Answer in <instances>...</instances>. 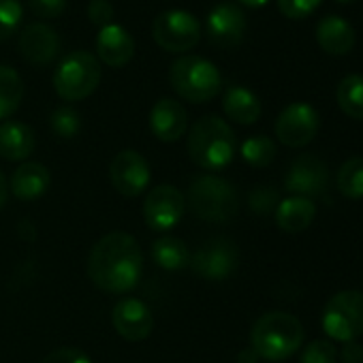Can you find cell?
Masks as SVG:
<instances>
[{
  "instance_id": "7c38bea8",
  "label": "cell",
  "mask_w": 363,
  "mask_h": 363,
  "mask_svg": "<svg viewBox=\"0 0 363 363\" xmlns=\"http://www.w3.org/2000/svg\"><path fill=\"white\" fill-rule=\"evenodd\" d=\"M327 184H329V169L314 154L297 156L291 162L289 173L284 177V186L293 197H306V199L320 197L327 191Z\"/></svg>"
},
{
  "instance_id": "8fae6325",
  "label": "cell",
  "mask_w": 363,
  "mask_h": 363,
  "mask_svg": "<svg viewBox=\"0 0 363 363\" xmlns=\"http://www.w3.org/2000/svg\"><path fill=\"white\" fill-rule=\"evenodd\" d=\"M186 212V197L171 184L154 186L143 199V218L152 231L173 229Z\"/></svg>"
},
{
  "instance_id": "9c48e42d",
  "label": "cell",
  "mask_w": 363,
  "mask_h": 363,
  "mask_svg": "<svg viewBox=\"0 0 363 363\" xmlns=\"http://www.w3.org/2000/svg\"><path fill=\"white\" fill-rule=\"evenodd\" d=\"M240 263V252L238 246L227 240V238H216L206 242L203 246L197 248L195 255H191V267L193 272L203 278V280H227L233 276Z\"/></svg>"
},
{
  "instance_id": "2e32d148",
  "label": "cell",
  "mask_w": 363,
  "mask_h": 363,
  "mask_svg": "<svg viewBox=\"0 0 363 363\" xmlns=\"http://www.w3.org/2000/svg\"><path fill=\"white\" fill-rule=\"evenodd\" d=\"M18 50L26 62L45 67V65L54 62L60 54V35L54 28H50L48 24L35 22L20 33Z\"/></svg>"
},
{
  "instance_id": "f546056e",
  "label": "cell",
  "mask_w": 363,
  "mask_h": 363,
  "mask_svg": "<svg viewBox=\"0 0 363 363\" xmlns=\"http://www.w3.org/2000/svg\"><path fill=\"white\" fill-rule=\"evenodd\" d=\"M22 5L18 0H0V41L13 37L22 24Z\"/></svg>"
},
{
  "instance_id": "d4e9b609",
  "label": "cell",
  "mask_w": 363,
  "mask_h": 363,
  "mask_svg": "<svg viewBox=\"0 0 363 363\" xmlns=\"http://www.w3.org/2000/svg\"><path fill=\"white\" fill-rule=\"evenodd\" d=\"M24 99V82L11 67L0 65V120L13 116Z\"/></svg>"
},
{
  "instance_id": "44dd1931",
  "label": "cell",
  "mask_w": 363,
  "mask_h": 363,
  "mask_svg": "<svg viewBox=\"0 0 363 363\" xmlns=\"http://www.w3.org/2000/svg\"><path fill=\"white\" fill-rule=\"evenodd\" d=\"M37 139L28 124L7 120L0 124V156L7 160H26L35 152Z\"/></svg>"
},
{
  "instance_id": "8992f818",
  "label": "cell",
  "mask_w": 363,
  "mask_h": 363,
  "mask_svg": "<svg viewBox=\"0 0 363 363\" xmlns=\"http://www.w3.org/2000/svg\"><path fill=\"white\" fill-rule=\"evenodd\" d=\"M101 84V62L90 52H73L54 73V90L65 101H84Z\"/></svg>"
},
{
  "instance_id": "8d00e7d4",
  "label": "cell",
  "mask_w": 363,
  "mask_h": 363,
  "mask_svg": "<svg viewBox=\"0 0 363 363\" xmlns=\"http://www.w3.org/2000/svg\"><path fill=\"white\" fill-rule=\"evenodd\" d=\"M337 359L342 363H363V346L352 342H344L342 350L337 352Z\"/></svg>"
},
{
  "instance_id": "4fadbf2b",
  "label": "cell",
  "mask_w": 363,
  "mask_h": 363,
  "mask_svg": "<svg viewBox=\"0 0 363 363\" xmlns=\"http://www.w3.org/2000/svg\"><path fill=\"white\" fill-rule=\"evenodd\" d=\"M109 177L113 189L124 197H139L150 186V164L135 150H122L109 164Z\"/></svg>"
},
{
  "instance_id": "7a4b0ae2",
  "label": "cell",
  "mask_w": 363,
  "mask_h": 363,
  "mask_svg": "<svg viewBox=\"0 0 363 363\" xmlns=\"http://www.w3.org/2000/svg\"><path fill=\"white\" fill-rule=\"evenodd\" d=\"M186 150L197 167L206 171H220L231 164L238 152V137L223 118L203 116L191 126Z\"/></svg>"
},
{
  "instance_id": "4316f807",
  "label": "cell",
  "mask_w": 363,
  "mask_h": 363,
  "mask_svg": "<svg viewBox=\"0 0 363 363\" xmlns=\"http://www.w3.org/2000/svg\"><path fill=\"white\" fill-rule=\"evenodd\" d=\"M335 184H337V191L346 199H363V158L361 156H352L340 167Z\"/></svg>"
},
{
  "instance_id": "60d3db41",
  "label": "cell",
  "mask_w": 363,
  "mask_h": 363,
  "mask_svg": "<svg viewBox=\"0 0 363 363\" xmlns=\"http://www.w3.org/2000/svg\"><path fill=\"white\" fill-rule=\"evenodd\" d=\"M335 3H342V5H346V3H352V0H335Z\"/></svg>"
},
{
  "instance_id": "ab89813d",
  "label": "cell",
  "mask_w": 363,
  "mask_h": 363,
  "mask_svg": "<svg viewBox=\"0 0 363 363\" xmlns=\"http://www.w3.org/2000/svg\"><path fill=\"white\" fill-rule=\"evenodd\" d=\"M238 3L248 7V9H261V7H265L269 3V0H238Z\"/></svg>"
},
{
  "instance_id": "9a60e30c",
  "label": "cell",
  "mask_w": 363,
  "mask_h": 363,
  "mask_svg": "<svg viewBox=\"0 0 363 363\" xmlns=\"http://www.w3.org/2000/svg\"><path fill=\"white\" fill-rule=\"evenodd\" d=\"M111 323L116 333L126 342H141L154 329V314L147 308V303H143L141 299L124 297L122 301L116 303L111 312Z\"/></svg>"
},
{
  "instance_id": "d590c367",
  "label": "cell",
  "mask_w": 363,
  "mask_h": 363,
  "mask_svg": "<svg viewBox=\"0 0 363 363\" xmlns=\"http://www.w3.org/2000/svg\"><path fill=\"white\" fill-rule=\"evenodd\" d=\"M41 363H92L90 357L77 348H58L50 352Z\"/></svg>"
},
{
  "instance_id": "ba28073f",
  "label": "cell",
  "mask_w": 363,
  "mask_h": 363,
  "mask_svg": "<svg viewBox=\"0 0 363 363\" xmlns=\"http://www.w3.org/2000/svg\"><path fill=\"white\" fill-rule=\"evenodd\" d=\"M152 37L156 45L171 54H186L201 39L199 20L184 9H167L156 16L152 24Z\"/></svg>"
},
{
  "instance_id": "d6986e66",
  "label": "cell",
  "mask_w": 363,
  "mask_h": 363,
  "mask_svg": "<svg viewBox=\"0 0 363 363\" xmlns=\"http://www.w3.org/2000/svg\"><path fill=\"white\" fill-rule=\"evenodd\" d=\"M354 41L357 35L352 24L340 16H325L316 24V43L329 56H346L352 52Z\"/></svg>"
},
{
  "instance_id": "484cf974",
  "label": "cell",
  "mask_w": 363,
  "mask_h": 363,
  "mask_svg": "<svg viewBox=\"0 0 363 363\" xmlns=\"http://www.w3.org/2000/svg\"><path fill=\"white\" fill-rule=\"evenodd\" d=\"M335 101L348 118L363 120V75H346L337 84Z\"/></svg>"
},
{
  "instance_id": "74e56055",
  "label": "cell",
  "mask_w": 363,
  "mask_h": 363,
  "mask_svg": "<svg viewBox=\"0 0 363 363\" xmlns=\"http://www.w3.org/2000/svg\"><path fill=\"white\" fill-rule=\"evenodd\" d=\"M7 197H9V189H7V179H5V173L0 171V208L7 203Z\"/></svg>"
},
{
  "instance_id": "5bb4252c",
  "label": "cell",
  "mask_w": 363,
  "mask_h": 363,
  "mask_svg": "<svg viewBox=\"0 0 363 363\" xmlns=\"http://www.w3.org/2000/svg\"><path fill=\"white\" fill-rule=\"evenodd\" d=\"M208 37L216 48H238L246 35V16L233 3H218L208 13Z\"/></svg>"
},
{
  "instance_id": "7402d4cb",
  "label": "cell",
  "mask_w": 363,
  "mask_h": 363,
  "mask_svg": "<svg viewBox=\"0 0 363 363\" xmlns=\"http://www.w3.org/2000/svg\"><path fill=\"white\" fill-rule=\"evenodd\" d=\"M316 216V206L306 197H289L276 208V225L286 233L306 231Z\"/></svg>"
},
{
  "instance_id": "52a82bcc",
  "label": "cell",
  "mask_w": 363,
  "mask_h": 363,
  "mask_svg": "<svg viewBox=\"0 0 363 363\" xmlns=\"http://www.w3.org/2000/svg\"><path fill=\"white\" fill-rule=\"evenodd\" d=\"M323 331L337 342H352L363 333V293L340 291L323 310Z\"/></svg>"
},
{
  "instance_id": "f1b7e54d",
  "label": "cell",
  "mask_w": 363,
  "mask_h": 363,
  "mask_svg": "<svg viewBox=\"0 0 363 363\" xmlns=\"http://www.w3.org/2000/svg\"><path fill=\"white\" fill-rule=\"evenodd\" d=\"M50 126H52V130L58 137L73 139L79 133V128H82V118H79L77 109H73L71 105H62V107H58V109L52 111Z\"/></svg>"
},
{
  "instance_id": "e575fe53",
  "label": "cell",
  "mask_w": 363,
  "mask_h": 363,
  "mask_svg": "<svg viewBox=\"0 0 363 363\" xmlns=\"http://www.w3.org/2000/svg\"><path fill=\"white\" fill-rule=\"evenodd\" d=\"M30 9L43 20H54L65 13L67 0H30Z\"/></svg>"
},
{
  "instance_id": "3957f363",
  "label": "cell",
  "mask_w": 363,
  "mask_h": 363,
  "mask_svg": "<svg viewBox=\"0 0 363 363\" xmlns=\"http://www.w3.org/2000/svg\"><path fill=\"white\" fill-rule=\"evenodd\" d=\"M250 348L265 361H284L303 344V327L289 312H265L252 327Z\"/></svg>"
},
{
  "instance_id": "e0dca14e",
  "label": "cell",
  "mask_w": 363,
  "mask_h": 363,
  "mask_svg": "<svg viewBox=\"0 0 363 363\" xmlns=\"http://www.w3.org/2000/svg\"><path fill=\"white\" fill-rule=\"evenodd\" d=\"M150 130L156 139L164 143H173L184 137L189 130V113L179 101L160 99L154 103L150 111Z\"/></svg>"
},
{
  "instance_id": "836d02e7",
  "label": "cell",
  "mask_w": 363,
  "mask_h": 363,
  "mask_svg": "<svg viewBox=\"0 0 363 363\" xmlns=\"http://www.w3.org/2000/svg\"><path fill=\"white\" fill-rule=\"evenodd\" d=\"M113 5L109 0H90L88 5V18L94 26L105 28L109 24H113Z\"/></svg>"
},
{
  "instance_id": "f35d334b",
  "label": "cell",
  "mask_w": 363,
  "mask_h": 363,
  "mask_svg": "<svg viewBox=\"0 0 363 363\" xmlns=\"http://www.w3.org/2000/svg\"><path fill=\"white\" fill-rule=\"evenodd\" d=\"M257 359H259V354H257L252 348H246V350H242V354H240V363H257Z\"/></svg>"
},
{
  "instance_id": "4dcf8cb0",
  "label": "cell",
  "mask_w": 363,
  "mask_h": 363,
  "mask_svg": "<svg viewBox=\"0 0 363 363\" xmlns=\"http://www.w3.org/2000/svg\"><path fill=\"white\" fill-rule=\"evenodd\" d=\"M280 203V197H278V191L274 186H255L248 195V206L255 214H269V212H276Z\"/></svg>"
},
{
  "instance_id": "5b68a950",
  "label": "cell",
  "mask_w": 363,
  "mask_h": 363,
  "mask_svg": "<svg viewBox=\"0 0 363 363\" xmlns=\"http://www.w3.org/2000/svg\"><path fill=\"white\" fill-rule=\"evenodd\" d=\"M169 84L177 96L191 103H208L223 90V75L214 62L201 56H182L169 69Z\"/></svg>"
},
{
  "instance_id": "277c9868",
  "label": "cell",
  "mask_w": 363,
  "mask_h": 363,
  "mask_svg": "<svg viewBox=\"0 0 363 363\" xmlns=\"http://www.w3.org/2000/svg\"><path fill=\"white\" fill-rule=\"evenodd\" d=\"M186 208L206 223H229L240 210V197L229 179L203 173L197 175L186 195Z\"/></svg>"
},
{
  "instance_id": "cb8c5ba5",
  "label": "cell",
  "mask_w": 363,
  "mask_h": 363,
  "mask_svg": "<svg viewBox=\"0 0 363 363\" xmlns=\"http://www.w3.org/2000/svg\"><path fill=\"white\" fill-rule=\"evenodd\" d=\"M152 259L167 272H177L191 265V250L179 238H160L152 244Z\"/></svg>"
},
{
  "instance_id": "30bf717a",
  "label": "cell",
  "mask_w": 363,
  "mask_h": 363,
  "mask_svg": "<svg viewBox=\"0 0 363 363\" xmlns=\"http://www.w3.org/2000/svg\"><path fill=\"white\" fill-rule=\"evenodd\" d=\"M318 126L320 118L310 103H291L276 118L274 130L286 147H303L316 137Z\"/></svg>"
},
{
  "instance_id": "1f68e13d",
  "label": "cell",
  "mask_w": 363,
  "mask_h": 363,
  "mask_svg": "<svg viewBox=\"0 0 363 363\" xmlns=\"http://www.w3.org/2000/svg\"><path fill=\"white\" fill-rule=\"evenodd\" d=\"M299 363H337V350L331 340H314L301 350Z\"/></svg>"
},
{
  "instance_id": "ffe728a7",
  "label": "cell",
  "mask_w": 363,
  "mask_h": 363,
  "mask_svg": "<svg viewBox=\"0 0 363 363\" xmlns=\"http://www.w3.org/2000/svg\"><path fill=\"white\" fill-rule=\"evenodd\" d=\"M52 186V173L43 162H22L11 177V193L22 201H35L43 197Z\"/></svg>"
},
{
  "instance_id": "83f0119b",
  "label": "cell",
  "mask_w": 363,
  "mask_h": 363,
  "mask_svg": "<svg viewBox=\"0 0 363 363\" xmlns=\"http://www.w3.org/2000/svg\"><path fill=\"white\" fill-rule=\"evenodd\" d=\"M242 158L250 164V167H267L274 162L276 154H278V147L274 143V139L265 137V135H255V137H248L242 147Z\"/></svg>"
},
{
  "instance_id": "6da1fadb",
  "label": "cell",
  "mask_w": 363,
  "mask_h": 363,
  "mask_svg": "<svg viewBox=\"0 0 363 363\" xmlns=\"http://www.w3.org/2000/svg\"><path fill=\"white\" fill-rule=\"evenodd\" d=\"M143 257L137 240L124 231H113L101 238L88 257V276L96 289L122 295L139 284Z\"/></svg>"
},
{
  "instance_id": "ac0fdd59",
  "label": "cell",
  "mask_w": 363,
  "mask_h": 363,
  "mask_svg": "<svg viewBox=\"0 0 363 363\" xmlns=\"http://www.w3.org/2000/svg\"><path fill=\"white\" fill-rule=\"evenodd\" d=\"M96 54L99 62H105L111 69L126 67L135 56V41L120 24H109L96 35Z\"/></svg>"
},
{
  "instance_id": "d6a6232c",
  "label": "cell",
  "mask_w": 363,
  "mask_h": 363,
  "mask_svg": "<svg viewBox=\"0 0 363 363\" xmlns=\"http://www.w3.org/2000/svg\"><path fill=\"white\" fill-rule=\"evenodd\" d=\"M323 0H278V9L289 20H303L312 16Z\"/></svg>"
},
{
  "instance_id": "603a6c76",
  "label": "cell",
  "mask_w": 363,
  "mask_h": 363,
  "mask_svg": "<svg viewBox=\"0 0 363 363\" xmlns=\"http://www.w3.org/2000/svg\"><path fill=\"white\" fill-rule=\"evenodd\" d=\"M223 109L229 120L238 124H255L261 118V101L259 96L244 88V86H231L223 96Z\"/></svg>"
}]
</instances>
